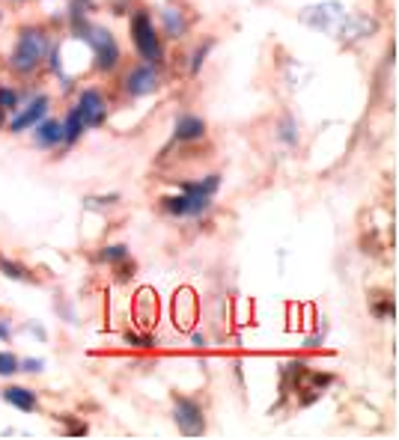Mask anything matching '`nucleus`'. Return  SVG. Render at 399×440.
Returning a JSON list of instances; mask_svg holds the SVG:
<instances>
[{
    "instance_id": "1",
    "label": "nucleus",
    "mask_w": 399,
    "mask_h": 440,
    "mask_svg": "<svg viewBox=\"0 0 399 440\" xmlns=\"http://www.w3.org/2000/svg\"><path fill=\"white\" fill-rule=\"evenodd\" d=\"M301 24L319 30V33H334L340 39H361L375 27L370 19L363 15H352L337 0H328V4H316V6H304L301 9Z\"/></svg>"
},
{
    "instance_id": "2",
    "label": "nucleus",
    "mask_w": 399,
    "mask_h": 440,
    "mask_svg": "<svg viewBox=\"0 0 399 440\" xmlns=\"http://www.w3.org/2000/svg\"><path fill=\"white\" fill-rule=\"evenodd\" d=\"M45 57H48V36H45V30L30 27V30H24L21 36H19V42H15L9 66H12L15 72L30 75V72L39 69V63Z\"/></svg>"
},
{
    "instance_id": "3",
    "label": "nucleus",
    "mask_w": 399,
    "mask_h": 440,
    "mask_svg": "<svg viewBox=\"0 0 399 440\" xmlns=\"http://www.w3.org/2000/svg\"><path fill=\"white\" fill-rule=\"evenodd\" d=\"M75 19V30L81 39H87L90 48L95 51V60H98V69L102 72H110L116 63H120V45L105 27H95V24H87L84 15H72Z\"/></svg>"
},
{
    "instance_id": "4",
    "label": "nucleus",
    "mask_w": 399,
    "mask_h": 440,
    "mask_svg": "<svg viewBox=\"0 0 399 440\" xmlns=\"http://www.w3.org/2000/svg\"><path fill=\"white\" fill-rule=\"evenodd\" d=\"M214 191H218V176H209V182H200V184H182V194H179V197H170V199H164V206H167L170 214L191 217V214L206 211L209 197H212Z\"/></svg>"
},
{
    "instance_id": "5",
    "label": "nucleus",
    "mask_w": 399,
    "mask_h": 440,
    "mask_svg": "<svg viewBox=\"0 0 399 440\" xmlns=\"http://www.w3.org/2000/svg\"><path fill=\"white\" fill-rule=\"evenodd\" d=\"M131 39H135L140 57L149 60V63H158L161 57V48H158V36H155V27L149 21L146 12H138L135 19H131Z\"/></svg>"
},
{
    "instance_id": "6",
    "label": "nucleus",
    "mask_w": 399,
    "mask_h": 440,
    "mask_svg": "<svg viewBox=\"0 0 399 440\" xmlns=\"http://www.w3.org/2000/svg\"><path fill=\"white\" fill-rule=\"evenodd\" d=\"M75 110L81 116V122H84V128H98V125L105 122V116H108L105 98H102V93H95V90L81 93V101H78Z\"/></svg>"
},
{
    "instance_id": "7",
    "label": "nucleus",
    "mask_w": 399,
    "mask_h": 440,
    "mask_svg": "<svg viewBox=\"0 0 399 440\" xmlns=\"http://www.w3.org/2000/svg\"><path fill=\"white\" fill-rule=\"evenodd\" d=\"M173 417H176V426L182 429V434H203L206 431L203 411H200L191 399H176Z\"/></svg>"
},
{
    "instance_id": "8",
    "label": "nucleus",
    "mask_w": 399,
    "mask_h": 440,
    "mask_svg": "<svg viewBox=\"0 0 399 440\" xmlns=\"http://www.w3.org/2000/svg\"><path fill=\"white\" fill-rule=\"evenodd\" d=\"M125 90L135 95V98L155 93L158 90V75H155V69H152V66H138V69L125 78Z\"/></svg>"
},
{
    "instance_id": "9",
    "label": "nucleus",
    "mask_w": 399,
    "mask_h": 440,
    "mask_svg": "<svg viewBox=\"0 0 399 440\" xmlns=\"http://www.w3.org/2000/svg\"><path fill=\"white\" fill-rule=\"evenodd\" d=\"M45 110H48V98H45V95L33 98L30 105L12 120V131H24V128H30V125H36L42 116H45Z\"/></svg>"
},
{
    "instance_id": "10",
    "label": "nucleus",
    "mask_w": 399,
    "mask_h": 440,
    "mask_svg": "<svg viewBox=\"0 0 399 440\" xmlns=\"http://www.w3.org/2000/svg\"><path fill=\"white\" fill-rule=\"evenodd\" d=\"M206 134V125L200 116H179L176 120V137L179 140H197Z\"/></svg>"
},
{
    "instance_id": "11",
    "label": "nucleus",
    "mask_w": 399,
    "mask_h": 440,
    "mask_svg": "<svg viewBox=\"0 0 399 440\" xmlns=\"http://www.w3.org/2000/svg\"><path fill=\"white\" fill-rule=\"evenodd\" d=\"M4 399H6L9 404H15L19 411H33V408H36V393L24 390V387H6V390H4Z\"/></svg>"
},
{
    "instance_id": "12",
    "label": "nucleus",
    "mask_w": 399,
    "mask_h": 440,
    "mask_svg": "<svg viewBox=\"0 0 399 440\" xmlns=\"http://www.w3.org/2000/svg\"><path fill=\"white\" fill-rule=\"evenodd\" d=\"M63 140V125L54 122V120H48V122H36V143L39 146H57Z\"/></svg>"
},
{
    "instance_id": "13",
    "label": "nucleus",
    "mask_w": 399,
    "mask_h": 440,
    "mask_svg": "<svg viewBox=\"0 0 399 440\" xmlns=\"http://www.w3.org/2000/svg\"><path fill=\"white\" fill-rule=\"evenodd\" d=\"M84 131H87V128H84V122H81L78 110H72L69 116H66V122H63V140H66V143H75Z\"/></svg>"
},
{
    "instance_id": "14",
    "label": "nucleus",
    "mask_w": 399,
    "mask_h": 440,
    "mask_svg": "<svg viewBox=\"0 0 399 440\" xmlns=\"http://www.w3.org/2000/svg\"><path fill=\"white\" fill-rule=\"evenodd\" d=\"M164 27H167L170 36H182V30H185V21H182V12L179 9H164Z\"/></svg>"
},
{
    "instance_id": "15",
    "label": "nucleus",
    "mask_w": 399,
    "mask_h": 440,
    "mask_svg": "<svg viewBox=\"0 0 399 440\" xmlns=\"http://www.w3.org/2000/svg\"><path fill=\"white\" fill-rule=\"evenodd\" d=\"M12 372H19V357L15 354H0V375H12Z\"/></svg>"
},
{
    "instance_id": "16",
    "label": "nucleus",
    "mask_w": 399,
    "mask_h": 440,
    "mask_svg": "<svg viewBox=\"0 0 399 440\" xmlns=\"http://www.w3.org/2000/svg\"><path fill=\"white\" fill-rule=\"evenodd\" d=\"M9 108H19V93L15 90H0V110H9Z\"/></svg>"
},
{
    "instance_id": "17",
    "label": "nucleus",
    "mask_w": 399,
    "mask_h": 440,
    "mask_svg": "<svg viewBox=\"0 0 399 440\" xmlns=\"http://www.w3.org/2000/svg\"><path fill=\"white\" fill-rule=\"evenodd\" d=\"M209 48H212V42H206V45H200V48H197L194 63H191V72H194V75L200 72V66H203V60H206V54H209Z\"/></svg>"
},
{
    "instance_id": "18",
    "label": "nucleus",
    "mask_w": 399,
    "mask_h": 440,
    "mask_svg": "<svg viewBox=\"0 0 399 440\" xmlns=\"http://www.w3.org/2000/svg\"><path fill=\"white\" fill-rule=\"evenodd\" d=\"M105 259H125V247H123V244L108 247V250H105Z\"/></svg>"
},
{
    "instance_id": "19",
    "label": "nucleus",
    "mask_w": 399,
    "mask_h": 440,
    "mask_svg": "<svg viewBox=\"0 0 399 440\" xmlns=\"http://www.w3.org/2000/svg\"><path fill=\"white\" fill-rule=\"evenodd\" d=\"M0 268H4L9 277H15V280H24V271H21V268H15V265H9V262H0Z\"/></svg>"
},
{
    "instance_id": "20",
    "label": "nucleus",
    "mask_w": 399,
    "mask_h": 440,
    "mask_svg": "<svg viewBox=\"0 0 399 440\" xmlns=\"http://www.w3.org/2000/svg\"><path fill=\"white\" fill-rule=\"evenodd\" d=\"M292 131H295V125H292V120H286V122H284V131H280L286 143H295V134H292Z\"/></svg>"
},
{
    "instance_id": "21",
    "label": "nucleus",
    "mask_w": 399,
    "mask_h": 440,
    "mask_svg": "<svg viewBox=\"0 0 399 440\" xmlns=\"http://www.w3.org/2000/svg\"><path fill=\"white\" fill-rule=\"evenodd\" d=\"M19 366H24V372H39L42 360H19Z\"/></svg>"
},
{
    "instance_id": "22",
    "label": "nucleus",
    "mask_w": 399,
    "mask_h": 440,
    "mask_svg": "<svg viewBox=\"0 0 399 440\" xmlns=\"http://www.w3.org/2000/svg\"><path fill=\"white\" fill-rule=\"evenodd\" d=\"M6 336H9V328H6V325H0V340H6Z\"/></svg>"
}]
</instances>
